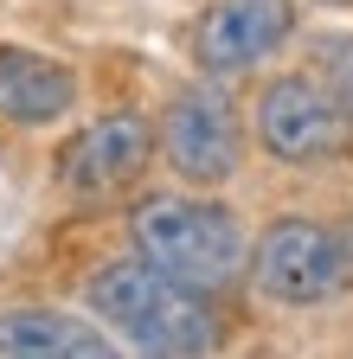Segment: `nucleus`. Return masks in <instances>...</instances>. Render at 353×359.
I'll return each mask as SVG.
<instances>
[{
	"label": "nucleus",
	"instance_id": "obj_5",
	"mask_svg": "<svg viewBox=\"0 0 353 359\" xmlns=\"http://www.w3.org/2000/svg\"><path fill=\"white\" fill-rule=\"evenodd\" d=\"M161 154L167 167L187 180V187L212 193L238 173V154H244V135H238V109L232 97L218 90V77L206 83H187L180 97L167 103L161 116Z\"/></svg>",
	"mask_w": 353,
	"mask_h": 359
},
{
	"label": "nucleus",
	"instance_id": "obj_2",
	"mask_svg": "<svg viewBox=\"0 0 353 359\" xmlns=\"http://www.w3.org/2000/svg\"><path fill=\"white\" fill-rule=\"evenodd\" d=\"M128 244L135 257L161 263L167 276H180L206 295H225L238 276H244V231L238 218L218 205V199H199V193H154L128 212Z\"/></svg>",
	"mask_w": 353,
	"mask_h": 359
},
{
	"label": "nucleus",
	"instance_id": "obj_4",
	"mask_svg": "<svg viewBox=\"0 0 353 359\" xmlns=\"http://www.w3.org/2000/svg\"><path fill=\"white\" fill-rule=\"evenodd\" d=\"M257 142L289 167L340 161L353 148V116L334 97V83L315 77H270L257 97Z\"/></svg>",
	"mask_w": 353,
	"mask_h": 359
},
{
	"label": "nucleus",
	"instance_id": "obj_10",
	"mask_svg": "<svg viewBox=\"0 0 353 359\" xmlns=\"http://www.w3.org/2000/svg\"><path fill=\"white\" fill-rule=\"evenodd\" d=\"M328 83H334V97L347 103V116H353V39L328 45Z\"/></svg>",
	"mask_w": 353,
	"mask_h": 359
},
{
	"label": "nucleus",
	"instance_id": "obj_9",
	"mask_svg": "<svg viewBox=\"0 0 353 359\" xmlns=\"http://www.w3.org/2000/svg\"><path fill=\"white\" fill-rule=\"evenodd\" d=\"M0 353L7 359H109L116 340L103 321H77L65 308H0Z\"/></svg>",
	"mask_w": 353,
	"mask_h": 359
},
{
	"label": "nucleus",
	"instance_id": "obj_8",
	"mask_svg": "<svg viewBox=\"0 0 353 359\" xmlns=\"http://www.w3.org/2000/svg\"><path fill=\"white\" fill-rule=\"evenodd\" d=\"M77 103V71L58 65L52 52L32 45H0V116L20 128H46L58 116H71Z\"/></svg>",
	"mask_w": 353,
	"mask_h": 359
},
{
	"label": "nucleus",
	"instance_id": "obj_11",
	"mask_svg": "<svg viewBox=\"0 0 353 359\" xmlns=\"http://www.w3.org/2000/svg\"><path fill=\"white\" fill-rule=\"evenodd\" d=\"M347 250H353V224H347Z\"/></svg>",
	"mask_w": 353,
	"mask_h": 359
},
{
	"label": "nucleus",
	"instance_id": "obj_7",
	"mask_svg": "<svg viewBox=\"0 0 353 359\" xmlns=\"http://www.w3.org/2000/svg\"><path fill=\"white\" fill-rule=\"evenodd\" d=\"M295 32V0H212L193 26V65L199 77H238L263 65Z\"/></svg>",
	"mask_w": 353,
	"mask_h": 359
},
{
	"label": "nucleus",
	"instance_id": "obj_3",
	"mask_svg": "<svg viewBox=\"0 0 353 359\" xmlns=\"http://www.w3.org/2000/svg\"><path fill=\"white\" fill-rule=\"evenodd\" d=\"M251 283L283 308H315V302L347 295L353 283L347 231H328L321 218H295V212L270 218L263 238L251 244Z\"/></svg>",
	"mask_w": 353,
	"mask_h": 359
},
{
	"label": "nucleus",
	"instance_id": "obj_6",
	"mask_svg": "<svg viewBox=\"0 0 353 359\" xmlns=\"http://www.w3.org/2000/svg\"><path fill=\"white\" fill-rule=\"evenodd\" d=\"M161 148V135L148 128V116L135 109H109L97 122H84L71 142L58 148V180L77 193V199H103V193H122L148 173Z\"/></svg>",
	"mask_w": 353,
	"mask_h": 359
},
{
	"label": "nucleus",
	"instance_id": "obj_1",
	"mask_svg": "<svg viewBox=\"0 0 353 359\" xmlns=\"http://www.w3.org/2000/svg\"><path fill=\"white\" fill-rule=\"evenodd\" d=\"M91 314L135 353H212L218 314L212 295L167 276L148 257H116L91 276Z\"/></svg>",
	"mask_w": 353,
	"mask_h": 359
}]
</instances>
